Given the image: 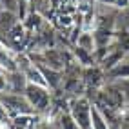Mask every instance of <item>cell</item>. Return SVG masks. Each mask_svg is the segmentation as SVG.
<instances>
[{"mask_svg":"<svg viewBox=\"0 0 129 129\" xmlns=\"http://www.w3.org/2000/svg\"><path fill=\"white\" fill-rule=\"evenodd\" d=\"M24 96L27 98V102L35 109L37 115H47L51 111V89L46 87V85L27 82L24 89Z\"/></svg>","mask_w":129,"mask_h":129,"instance_id":"1","label":"cell"},{"mask_svg":"<svg viewBox=\"0 0 129 129\" xmlns=\"http://www.w3.org/2000/svg\"><path fill=\"white\" fill-rule=\"evenodd\" d=\"M0 106L9 118L20 116V115H37L35 109L27 102V98L20 93H9V91L0 93Z\"/></svg>","mask_w":129,"mask_h":129,"instance_id":"2","label":"cell"},{"mask_svg":"<svg viewBox=\"0 0 129 129\" xmlns=\"http://www.w3.org/2000/svg\"><path fill=\"white\" fill-rule=\"evenodd\" d=\"M91 107L93 104L85 96H76L69 106V115L80 129H91Z\"/></svg>","mask_w":129,"mask_h":129,"instance_id":"3","label":"cell"},{"mask_svg":"<svg viewBox=\"0 0 129 129\" xmlns=\"http://www.w3.org/2000/svg\"><path fill=\"white\" fill-rule=\"evenodd\" d=\"M0 71H4V73L18 71V60L15 56V51L9 49L2 42H0Z\"/></svg>","mask_w":129,"mask_h":129,"instance_id":"4","label":"cell"},{"mask_svg":"<svg viewBox=\"0 0 129 129\" xmlns=\"http://www.w3.org/2000/svg\"><path fill=\"white\" fill-rule=\"evenodd\" d=\"M106 76L111 80H129V55H125L113 67H109L106 71Z\"/></svg>","mask_w":129,"mask_h":129,"instance_id":"5","label":"cell"},{"mask_svg":"<svg viewBox=\"0 0 129 129\" xmlns=\"http://www.w3.org/2000/svg\"><path fill=\"white\" fill-rule=\"evenodd\" d=\"M6 38H7V47L9 49H20L22 46H24V42H25V31H24V27L20 24H16L13 29H9L6 33Z\"/></svg>","mask_w":129,"mask_h":129,"instance_id":"6","label":"cell"},{"mask_svg":"<svg viewBox=\"0 0 129 129\" xmlns=\"http://www.w3.org/2000/svg\"><path fill=\"white\" fill-rule=\"evenodd\" d=\"M91 129H111L107 116L100 111L96 104H93L91 107Z\"/></svg>","mask_w":129,"mask_h":129,"instance_id":"7","label":"cell"},{"mask_svg":"<svg viewBox=\"0 0 129 129\" xmlns=\"http://www.w3.org/2000/svg\"><path fill=\"white\" fill-rule=\"evenodd\" d=\"M76 47L80 49H85L89 53H96V40H94V35L93 33H82L78 37V42H76Z\"/></svg>","mask_w":129,"mask_h":129,"instance_id":"8","label":"cell"},{"mask_svg":"<svg viewBox=\"0 0 129 129\" xmlns=\"http://www.w3.org/2000/svg\"><path fill=\"white\" fill-rule=\"evenodd\" d=\"M56 129H80V127L76 125V122L67 111V113H60L56 116Z\"/></svg>","mask_w":129,"mask_h":129,"instance_id":"9","label":"cell"},{"mask_svg":"<svg viewBox=\"0 0 129 129\" xmlns=\"http://www.w3.org/2000/svg\"><path fill=\"white\" fill-rule=\"evenodd\" d=\"M84 80L87 82V84L96 85V84L102 80V71L98 69V67H93V66H89L87 69H85V73H84Z\"/></svg>","mask_w":129,"mask_h":129,"instance_id":"10","label":"cell"},{"mask_svg":"<svg viewBox=\"0 0 129 129\" xmlns=\"http://www.w3.org/2000/svg\"><path fill=\"white\" fill-rule=\"evenodd\" d=\"M7 91V73L0 71V93Z\"/></svg>","mask_w":129,"mask_h":129,"instance_id":"11","label":"cell"}]
</instances>
